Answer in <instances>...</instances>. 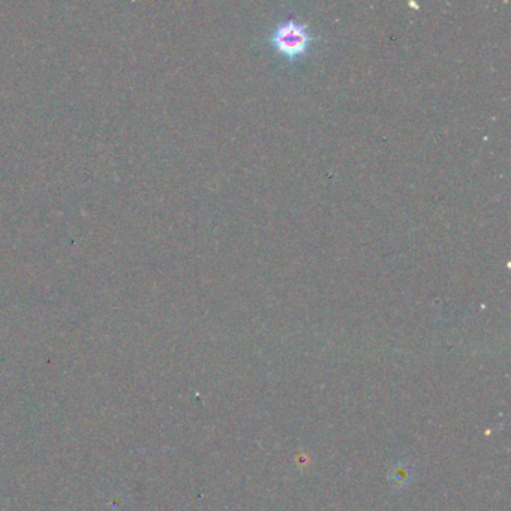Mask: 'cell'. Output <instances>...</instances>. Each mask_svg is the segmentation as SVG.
<instances>
[{
	"label": "cell",
	"mask_w": 511,
	"mask_h": 511,
	"mask_svg": "<svg viewBox=\"0 0 511 511\" xmlns=\"http://www.w3.org/2000/svg\"><path fill=\"white\" fill-rule=\"evenodd\" d=\"M267 41L282 58L290 63H296L309 53V50L320 38L314 35L309 24L297 19H285L272 29Z\"/></svg>",
	"instance_id": "6da1fadb"
}]
</instances>
